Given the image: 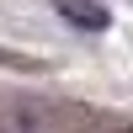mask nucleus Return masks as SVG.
Listing matches in <instances>:
<instances>
[{"label":"nucleus","mask_w":133,"mask_h":133,"mask_svg":"<svg viewBox=\"0 0 133 133\" xmlns=\"http://www.w3.org/2000/svg\"><path fill=\"white\" fill-rule=\"evenodd\" d=\"M53 11H59L69 27H80V32H107L112 27V11H107L101 0H53Z\"/></svg>","instance_id":"f257e3e1"},{"label":"nucleus","mask_w":133,"mask_h":133,"mask_svg":"<svg viewBox=\"0 0 133 133\" xmlns=\"http://www.w3.org/2000/svg\"><path fill=\"white\" fill-rule=\"evenodd\" d=\"M0 64H11V69H43L37 59H27V53H11V48H0Z\"/></svg>","instance_id":"f03ea898"}]
</instances>
